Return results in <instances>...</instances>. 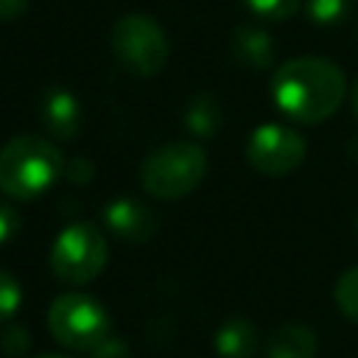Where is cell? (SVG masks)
Returning a JSON list of instances; mask_svg holds the SVG:
<instances>
[{
	"mask_svg": "<svg viewBox=\"0 0 358 358\" xmlns=\"http://www.w3.org/2000/svg\"><path fill=\"white\" fill-rule=\"evenodd\" d=\"M344 73L319 56H296L277 67L271 78V98L277 109L294 123H322L344 101Z\"/></svg>",
	"mask_w": 358,
	"mask_h": 358,
	"instance_id": "1",
	"label": "cell"
},
{
	"mask_svg": "<svg viewBox=\"0 0 358 358\" xmlns=\"http://www.w3.org/2000/svg\"><path fill=\"white\" fill-rule=\"evenodd\" d=\"M64 173L59 148L36 134H17L0 148V190L28 201L42 196Z\"/></svg>",
	"mask_w": 358,
	"mask_h": 358,
	"instance_id": "2",
	"label": "cell"
},
{
	"mask_svg": "<svg viewBox=\"0 0 358 358\" xmlns=\"http://www.w3.org/2000/svg\"><path fill=\"white\" fill-rule=\"evenodd\" d=\"M207 173V154L201 145L190 140H176L168 145L154 148L143 168L140 182L154 199L176 201L187 193H193Z\"/></svg>",
	"mask_w": 358,
	"mask_h": 358,
	"instance_id": "3",
	"label": "cell"
},
{
	"mask_svg": "<svg viewBox=\"0 0 358 358\" xmlns=\"http://www.w3.org/2000/svg\"><path fill=\"white\" fill-rule=\"evenodd\" d=\"M48 330L62 347L90 352L109 336V316L87 294H62L48 308Z\"/></svg>",
	"mask_w": 358,
	"mask_h": 358,
	"instance_id": "4",
	"label": "cell"
},
{
	"mask_svg": "<svg viewBox=\"0 0 358 358\" xmlns=\"http://www.w3.org/2000/svg\"><path fill=\"white\" fill-rule=\"evenodd\" d=\"M112 53L134 76H157L168 62V39L145 14H126L112 28Z\"/></svg>",
	"mask_w": 358,
	"mask_h": 358,
	"instance_id": "5",
	"label": "cell"
},
{
	"mask_svg": "<svg viewBox=\"0 0 358 358\" xmlns=\"http://www.w3.org/2000/svg\"><path fill=\"white\" fill-rule=\"evenodd\" d=\"M106 263V238L95 224L76 221L50 246V268L62 282H90Z\"/></svg>",
	"mask_w": 358,
	"mask_h": 358,
	"instance_id": "6",
	"label": "cell"
},
{
	"mask_svg": "<svg viewBox=\"0 0 358 358\" xmlns=\"http://www.w3.org/2000/svg\"><path fill=\"white\" fill-rule=\"evenodd\" d=\"M246 159L257 173L285 176L305 159V140L285 123H263L249 134Z\"/></svg>",
	"mask_w": 358,
	"mask_h": 358,
	"instance_id": "7",
	"label": "cell"
},
{
	"mask_svg": "<svg viewBox=\"0 0 358 358\" xmlns=\"http://www.w3.org/2000/svg\"><path fill=\"white\" fill-rule=\"evenodd\" d=\"M103 221L112 235L129 243H143L157 232V213L137 199H115L106 207Z\"/></svg>",
	"mask_w": 358,
	"mask_h": 358,
	"instance_id": "8",
	"label": "cell"
},
{
	"mask_svg": "<svg viewBox=\"0 0 358 358\" xmlns=\"http://www.w3.org/2000/svg\"><path fill=\"white\" fill-rule=\"evenodd\" d=\"M39 117H42V126L48 129V134H53L56 140H73L81 129V106H78L76 95L64 87H50L45 92Z\"/></svg>",
	"mask_w": 358,
	"mask_h": 358,
	"instance_id": "9",
	"label": "cell"
},
{
	"mask_svg": "<svg viewBox=\"0 0 358 358\" xmlns=\"http://www.w3.org/2000/svg\"><path fill=\"white\" fill-rule=\"evenodd\" d=\"M316 347H319L316 333L308 324L288 322L271 333L266 344V358H313Z\"/></svg>",
	"mask_w": 358,
	"mask_h": 358,
	"instance_id": "10",
	"label": "cell"
},
{
	"mask_svg": "<svg viewBox=\"0 0 358 358\" xmlns=\"http://www.w3.org/2000/svg\"><path fill=\"white\" fill-rule=\"evenodd\" d=\"M232 56H235V62H241L246 67L263 70L274 59V42H271V36L266 31L243 25V28H238L232 34Z\"/></svg>",
	"mask_w": 358,
	"mask_h": 358,
	"instance_id": "11",
	"label": "cell"
},
{
	"mask_svg": "<svg viewBox=\"0 0 358 358\" xmlns=\"http://www.w3.org/2000/svg\"><path fill=\"white\" fill-rule=\"evenodd\" d=\"M257 341V330L249 319H227L215 330V352L221 358H252Z\"/></svg>",
	"mask_w": 358,
	"mask_h": 358,
	"instance_id": "12",
	"label": "cell"
},
{
	"mask_svg": "<svg viewBox=\"0 0 358 358\" xmlns=\"http://www.w3.org/2000/svg\"><path fill=\"white\" fill-rule=\"evenodd\" d=\"M221 123V109L215 103V98L210 95H196L187 109H185V126L196 134V137H210L218 131Z\"/></svg>",
	"mask_w": 358,
	"mask_h": 358,
	"instance_id": "13",
	"label": "cell"
},
{
	"mask_svg": "<svg viewBox=\"0 0 358 358\" xmlns=\"http://www.w3.org/2000/svg\"><path fill=\"white\" fill-rule=\"evenodd\" d=\"M333 294H336L338 310H341L347 319L358 322V266H352L350 271H344V274L338 277Z\"/></svg>",
	"mask_w": 358,
	"mask_h": 358,
	"instance_id": "14",
	"label": "cell"
},
{
	"mask_svg": "<svg viewBox=\"0 0 358 358\" xmlns=\"http://www.w3.org/2000/svg\"><path fill=\"white\" fill-rule=\"evenodd\" d=\"M350 8V0H308V17L316 25H333L338 22Z\"/></svg>",
	"mask_w": 358,
	"mask_h": 358,
	"instance_id": "15",
	"label": "cell"
},
{
	"mask_svg": "<svg viewBox=\"0 0 358 358\" xmlns=\"http://www.w3.org/2000/svg\"><path fill=\"white\" fill-rule=\"evenodd\" d=\"M20 302H22L20 282H17L8 271H3V268H0V324H6V322L17 313Z\"/></svg>",
	"mask_w": 358,
	"mask_h": 358,
	"instance_id": "16",
	"label": "cell"
},
{
	"mask_svg": "<svg viewBox=\"0 0 358 358\" xmlns=\"http://www.w3.org/2000/svg\"><path fill=\"white\" fill-rule=\"evenodd\" d=\"M257 17H266V20H285L291 17L302 0H243Z\"/></svg>",
	"mask_w": 358,
	"mask_h": 358,
	"instance_id": "17",
	"label": "cell"
},
{
	"mask_svg": "<svg viewBox=\"0 0 358 358\" xmlns=\"http://www.w3.org/2000/svg\"><path fill=\"white\" fill-rule=\"evenodd\" d=\"M0 347L6 355H22L28 350V330L20 324H6L0 333Z\"/></svg>",
	"mask_w": 358,
	"mask_h": 358,
	"instance_id": "18",
	"label": "cell"
},
{
	"mask_svg": "<svg viewBox=\"0 0 358 358\" xmlns=\"http://www.w3.org/2000/svg\"><path fill=\"white\" fill-rule=\"evenodd\" d=\"M90 352H92V358H129L126 341H117V338H112V336H106V338H103L98 347H92Z\"/></svg>",
	"mask_w": 358,
	"mask_h": 358,
	"instance_id": "19",
	"label": "cell"
},
{
	"mask_svg": "<svg viewBox=\"0 0 358 358\" xmlns=\"http://www.w3.org/2000/svg\"><path fill=\"white\" fill-rule=\"evenodd\" d=\"M17 227H20L17 213H14L8 204H3V201H0V243H6L8 238H14Z\"/></svg>",
	"mask_w": 358,
	"mask_h": 358,
	"instance_id": "20",
	"label": "cell"
},
{
	"mask_svg": "<svg viewBox=\"0 0 358 358\" xmlns=\"http://www.w3.org/2000/svg\"><path fill=\"white\" fill-rule=\"evenodd\" d=\"M64 173H67V179H73V182H87V179L92 176V165H90L87 159H73V162L64 165Z\"/></svg>",
	"mask_w": 358,
	"mask_h": 358,
	"instance_id": "21",
	"label": "cell"
},
{
	"mask_svg": "<svg viewBox=\"0 0 358 358\" xmlns=\"http://www.w3.org/2000/svg\"><path fill=\"white\" fill-rule=\"evenodd\" d=\"M31 0H0V20H17L25 14Z\"/></svg>",
	"mask_w": 358,
	"mask_h": 358,
	"instance_id": "22",
	"label": "cell"
},
{
	"mask_svg": "<svg viewBox=\"0 0 358 358\" xmlns=\"http://www.w3.org/2000/svg\"><path fill=\"white\" fill-rule=\"evenodd\" d=\"M352 115H355V120H358V78H355V84H352Z\"/></svg>",
	"mask_w": 358,
	"mask_h": 358,
	"instance_id": "23",
	"label": "cell"
},
{
	"mask_svg": "<svg viewBox=\"0 0 358 358\" xmlns=\"http://www.w3.org/2000/svg\"><path fill=\"white\" fill-rule=\"evenodd\" d=\"M39 358H70V355H56V352H50V355H39Z\"/></svg>",
	"mask_w": 358,
	"mask_h": 358,
	"instance_id": "24",
	"label": "cell"
},
{
	"mask_svg": "<svg viewBox=\"0 0 358 358\" xmlns=\"http://www.w3.org/2000/svg\"><path fill=\"white\" fill-rule=\"evenodd\" d=\"M355 232H358V215H355Z\"/></svg>",
	"mask_w": 358,
	"mask_h": 358,
	"instance_id": "25",
	"label": "cell"
}]
</instances>
